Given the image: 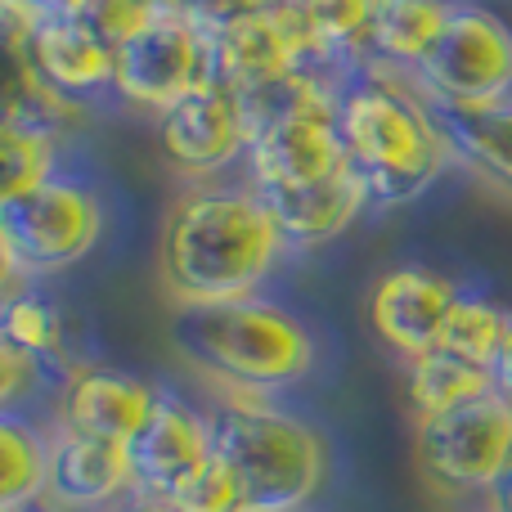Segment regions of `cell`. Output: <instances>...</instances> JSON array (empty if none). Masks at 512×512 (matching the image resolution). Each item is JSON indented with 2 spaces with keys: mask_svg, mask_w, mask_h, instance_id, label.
I'll return each instance as SVG.
<instances>
[{
  "mask_svg": "<svg viewBox=\"0 0 512 512\" xmlns=\"http://www.w3.org/2000/svg\"><path fill=\"white\" fill-rule=\"evenodd\" d=\"M490 387H495L499 400L512 405V319H508V333H504V342H499L495 360H490Z\"/></svg>",
  "mask_w": 512,
  "mask_h": 512,
  "instance_id": "4dcf8cb0",
  "label": "cell"
},
{
  "mask_svg": "<svg viewBox=\"0 0 512 512\" xmlns=\"http://www.w3.org/2000/svg\"><path fill=\"white\" fill-rule=\"evenodd\" d=\"M153 400H158V382L140 378V373L113 369V364H81L54 391L50 405H54V427L126 445L144 427Z\"/></svg>",
  "mask_w": 512,
  "mask_h": 512,
  "instance_id": "9a60e30c",
  "label": "cell"
},
{
  "mask_svg": "<svg viewBox=\"0 0 512 512\" xmlns=\"http://www.w3.org/2000/svg\"><path fill=\"white\" fill-rule=\"evenodd\" d=\"M36 396H41L36 373L27 369L5 342H0V414H5V409H27Z\"/></svg>",
  "mask_w": 512,
  "mask_h": 512,
  "instance_id": "f1b7e54d",
  "label": "cell"
},
{
  "mask_svg": "<svg viewBox=\"0 0 512 512\" xmlns=\"http://www.w3.org/2000/svg\"><path fill=\"white\" fill-rule=\"evenodd\" d=\"M216 68L248 99L297 77L346 81L342 72H333L319 59L315 41H310L306 23L297 14V0H270V5L225 23L216 32Z\"/></svg>",
  "mask_w": 512,
  "mask_h": 512,
  "instance_id": "30bf717a",
  "label": "cell"
},
{
  "mask_svg": "<svg viewBox=\"0 0 512 512\" xmlns=\"http://www.w3.org/2000/svg\"><path fill=\"white\" fill-rule=\"evenodd\" d=\"M212 454L230 468L243 512H306L328 486V441L310 418L265 396H230L212 409Z\"/></svg>",
  "mask_w": 512,
  "mask_h": 512,
  "instance_id": "277c9868",
  "label": "cell"
},
{
  "mask_svg": "<svg viewBox=\"0 0 512 512\" xmlns=\"http://www.w3.org/2000/svg\"><path fill=\"white\" fill-rule=\"evenodd\" d=\"M459 292L463 283H454L450 274L432 270V265H396L369 292L373 337L382 346H391L400 360L432 351L441 342V328L450 319Z\"/></svg>",
  "mask_w": 512,
  "mask_h": 512,
  "instance_id": "4fadbf2b",
  "label": "cell"
},
{
  "mask_svg": "<svg viewBox=\"0 0 512 512\" xmlns=\"http://www.w3.org/2000/svg\"><path fill=\"white\" fill-rule=\"evenodd\" d=\"M418 472L441 495H486L512 463V405L495 391L450 414L418 418Z\"/></svg>",
  "mask_w": 512,
  "mask_h": 512,
  "instance_id": "9c48e42d",
  "label": "cell"
},
{
  "mask_svg": "<svg viewBox=\"0 0 512 512\" xmlns=\"http://www.w3.org/2000/svg\"><path fill=\"white\" fill-rule=\"evenodd\" d=\"M135 495L167 504L198 468L212 463V423L207 409L185 400L176 387H158L144 427L126 441Z\"/></svg>",
  "mask_w": 512,
  "mask_h": 512,
  "instance_id": "7c38bea8",
  "label": "cell"
},
{
  "mask_svg": "<svg viewBox=\"0 0 512 512\" xmlns=\"http://www.w3.org/2000/svg\"><path fill=\"white\" fill-rule=\"evenodd\" d=\"M135 495L131 454L122 441L68 432L50 423V463H45V499L63 512H104L117 499Z\"/></svg>",
  "mask_w": 512,
  "mask_h": 512,
  "instance_id": "2e32d148",
  "label": "cell"
},
{
  "mask_svg": "<svg viewBox=\"0 0 512 512\" xmlns=\"http://www.w3.org/2000/svg\"><path fill=\"white\" fill-rule=\"evenodd\" d=\"M149 14H153L149 0H81V9H77L81 23L95 27V32L104 36L113 50H117V45H122L131 32H140Z\"/></svg>",
  "mask_w": 512,
  "mask_h": 512,
  "instance_id": "83f0119b",
  "label": "cell"
},
{
  "mask_svg": "<svg viewBox=\"0 0 512 512\" xmlns=\"http://www.w3.org/2000/svg\"><path fill=\"white\" fill-rule=\"evenodd\" d=\"M108 203L86 171L63 162L50 180L0 207V248L23 274V283H45L81 265L104 243Z\"/></svg>",
  "mask_w": 512,
  "mask_h": 512,
  "instance_id": "8992f818",
  "label": "cell"
},
{
  "mask_svg": "<svg viewBox=\"0 0 512 512\" xmlns=\"http://www.w3.org/2000/svg\"><path fill=\"white\" fill-rule=\"evenodd\" d=\"M454 0H378L369 32V63L409 77L418 59L432 50Z\"/></svg>",
  "mask_w": 512,
  "mask_h": 512,
  "instance_id": "44dd1931",
  "label": "cell"
},
{
  "mask_svg": "<svg viewBox=\"0 0 512 512\" xmlns=\"http://www.w3.org/2000/svg\"><path fill=\"white\" fill-rule=\"evenodd\" d=\"M27 54H32L36 77L81 113L113 99V45L77 14L32 18Z\"/></svg>",
  "mask_w": 512,
  "mask_h": 512,
  "instance_id": "5bb4252c",
  "label": "cell"
},
{
  "mask_svg": "<svg viewBox=\"0 0 512 512\" xmlns=\"http://www.w3.org/2000/svg\"><path fill=\"white\" fill-rule=\"evenodd\" d=\"M176 355L230 396H283L315 378L319 337L310 319L270 292L176 306L167 319Z\"/></svg>",
  "mask_w": 512,
  "mask_h": 512,
  "instance_id": "3957f363",
  "label": "cell"
},
{
  "mask_svg": "<svg viewBox=\"0 0 512 512\" xmlns=\"http://www.w3.org/2000/svg\"><path fill=\"white\" fill-rule=\"evenodd\" d=\"M288 256L248 176L185 185L162 221L158 270L176 306L265 292Z\"/></svg>",
  "mask_w": 512,
  "mask_h": 512,
  "instance_id": "6da1fadb",
  "label": "cell"
},
{
  "mask_svg": "<svg viewBox=\"0 0 512 512\" xmlns=\"http://www.w3.org/2000/svg\"><path fill=\"white\" fill-rule=\"evenodd\" d=\"M68 162V135L36 122H0V207L23 198Z\"/></svg>",
  "mask_w": 512,
  "mask_h": 512,
  "instance_id": "d4e9b609",
  "label": "cell"
},
{
  "mask_svg": "<svg viewBox=\"0 0 512 512\" xmlns=\"http://www.w3.org/2000/svg\"><path fill=\"white\" fill-rule=\"evenodd\" d=\"M14 512H63V508H54L50 499L41 495V499H32V504H23V508H14Z\"/></svg>",
  "mask_w": 512,
  "mask_h": 512,
  "instance_id": "d590c367",
  "label": "cell"
},
{
  "mask_svg": "<svg viewBox=\"0 0 512 512\" xmlns=\"http://www.w3.org/2000/svg\"><path fill=\"white\" fill-rule=\"evenodd\" d=\"M27 18H54V14H77L81 0H5Z\"/></svg>",
  "mask_w": 512,
  "mask_h": 512,
  "instance_id": "1f68e13d",
  "label": "cell"
},
{
  "mask_svg": "<svg viewBox=\"0 0 512 512\" xmlns=\"http://www.w3.org/2000/svg\"><path fill=\"white\" fill-rule=\"evenodd\" d=\"M261 5H270V0H189L185 9L198 18V23L212 27V32H221L225 23H234V18L252 14V9H261Z\"/></svg>",
  "mask_w": 512,
  "mask_h": 512,
  "instance_id": "f546056e",
  "label": "cell"
},
{
  "mask_svg": "<svg viewBox=\"0 0 512 512\" xmlns=\"http://www.w3.org/2000/svg\"><path fill=\"white\" fill-rule=\"evenodd\" d=\"M212 77H221L216 32L189 9H153L140 32L113 50V99L153 117L203 90Z\"/></svg>",
  "mask_w": 512,
  "mask_h": 512,
  "instance_id": "ba28073f",
  "label": "cell"
},
{
  "mask_svg": "<svg viewBox=\"0 0 512 512\" xmlns=\"http://www.w3.org/2000/svg\"><path fill=\"white\" fill-rule=\"evenodd\" d=\"M490 369L486 364H472L463 355H450L441 346L405 360V396L414 418H436L450 414L459 405H472V400L490 396Z\"/></svg>",
  "mask_w": 512,
  "mask_h": 512,
  "instance_id": "7402d4cb",
  "label": "cell"
},
{
  "mask_svg": "<svg viewBox=\"0 0 512 512\" xmlns=\"http://www.w3.org/2000/svg\"><path fill=\"white\" fill-rule=\"evenodd\" d=\"M18 283H23V274L14 270V261H9L5 248H0V306H5V297L18 288Z\"/></svg>",
  "mask_w": 512,
  "mask_h": 512,
  "instance_id": "e575fe53",
  "label": "cell"
},
{
  "mask_svg": "<svg viewBox=\"0 0 512 512\" xmlns=\"http://www.w3.org/2000/svg\"><path fill=\"white\" fill-rule=\"evenodd\" d=\"M171 512H243V499H239V486H234L230 468L212 454L207 468H198L176 495L167 499Z\"/></svg>",
  "mask_w": 512,
  "mask_h": 512,
  "instance_id": "4316f807",
  "label": "cell"
},
{
  "mask_svg": "<svg viewBox=\"0 0 512 512\" xmlns=\"http://www.w3.org/2000/svg\"><path fill=\"white\" fill-rule=\"evenodd\" d=\"M481 508H486V512H512V463L504 468V477H499L495 486L481 495Z\"/></svg>",
  "mask_w": 512,
  "mask_h": 512,
  "instance_id": "d6a6232c",
  "label": "cell"
},
{
  "mask_svg": "<svg viewBox=\"0 0 512 512\" xmlns=\"http://www.w3.org/2000/svg\"><path fill=\"white\" fill-rule=\"evenodd\" d=\"M297 14L319 59L333 72L351 77L355 68H369V32L378 0H297Z\"/></svg>",
  "mask_w": 512,
  "mask_h": 512,
  "instance_id": "603a6c76",
  "label": "cell"
},
{
  "mask_svg": "<svg viewBox=\"0 0 512 512\" xmlns=\"http://www.w3.org/2000/svg\"><path fill=\"white\" fill-rule=\"evenodd\" d=\"M508 319H512V310L499 306L490 292L463 288L459 301H454V310H450V319H445L441 342L436 346L490 369V360H495L499 342H504V333H508Z\"/></svg>",
  "mask_w": 512,
  "mask_h": 512,
  "instance_id": "484cf974",
  "label": "cell"
},
{
  "mask_svg": "<svg viewBox=\"0 0 512 512\" xmlns=\"http://www.w3.org/2000/svg\"><path fill=\"white\" fill-rule=\"evenodd\" d=\"M149 5H153V9H185L189 0H149Z\"/></svg>",
  "mask_w": 512,
  "mask_h": 512,
  "instance_id": "8d00e7d4",
  "label": "cell"
},
{
  "mask_svg": "<svg viewBox=\"0 0 512 512\" xmlns=\"http://www.w3.org/2000/svg\"><path fill=\"white\" fill-rule=\"evenodd\" d=\"M0 342L36 373V382H41V391L50 400L81 364H90L72 346L68 310L50 292H41V283H18L5 297V306H0Z\"/></svg>",
  "mask_w": 512,
  "mask_h": 512,
  "instance_id": "e0dca14e",
  "label": "cell"
},
{
  "mask_svg": "<svg viewBox=\"0 0 512 512\" xmlns=\"http://www.w3.org/2000/svg\"><path fill=\"white\" fill-rule=\"evenodd\" d=\"M252 140V113L239 86L225 77H212L203 90L185 95L158 113V149L189 185L198 180L243 176Z\"/></svg>",
  "mask_w": 512,
  "mask_h": 512,
  "instance_id": "8fae6325",
  "label": "cell"
},
{
  "mask_svg": "<svg viewBox=\"0 0 512 512\" xmlns=\"http://www.w3.org/2000/svg\"><path fill=\"white\" fill-rule=\"evenodd\" d=\"M50 463V427L36 423L32 409L0 414V512H14L45 495Z\"/></svg>",
  "mask_w": 512,
  "mask_h": 512,
  "instance_id": "cb8c5ba5",
  "label": "cell"
},
{
  "mask_svg": "<svg viewBox=\"0 0 512 512\" xmlns=\"http://www.w3.org/2000/svg\"><path fill=\"white\" fill-rule=\"evenodd\" d=\"M337 90L342 81L297 77L265 95H243L252 113L243 176L252 189L315 185V180L346 171L342 131H337Z\"/></svg>",
  "mask_w": 512,
  "mask_h": 512,
  "instance_id": "5b68a950",
  "label": "cell"
},
{
  "mask_svg": "<svg viewBox=\"0 0 512 512\" xmlns=\"http://www.w3.org/2000/svg\"><path fill=\"white\" fill-rule=\"evenodd\" d=\"M27 27L32 18L0 0V122H36L59 135H72L86 122V113L59 99L36 77L32 54H27Z\"/></svg>",
  "mask_w": 512,
  "mask_h": 512,
  "instance_id": "d6986e66",
  "label": "cell"
},
{
  "mask_svg": "<svg viewBox=\"0 0 512 512\" xmlns=\"http://www.w3.org/2000/svg\"><path fill=\"white\" fill-rule=\"evenodd\" d=\"M337 131L346 171L369 212H400L418 203L454 167L432 104L409 86V77L373 63L355 68L337 90Z\"/></svg>",
  "mask_w": 512,
  "mask_h": 512,
  "instance_id": "7a4b0ae2",
  "label": "cell"
},
{
  "mask_svg": "<svg viewBox=\"0 0 512 512\" xmlns=\"http://www.w3.org/2000/svg\"><path fill=\"white\" fill-rule=\"evenodd\" d=\"M270 212L279 239L288 243V252H315L337 243L369 207H364L360 185L351 180V171H337L315 185H292V189H256Z\"/></svg>",
  "mask_w": 512,
  "mask_h": 512,
  "instance_id": "ac0fdd59",
  "label": "cell"
},
{
  "mask_svg": "<svg viewBox=\"0 0 512 512\" xmlns=\"http://www.w3.org/2000/svg\"><path fill=\"white\" fill-rule=\"evenodd\" d=\"M432 108H490L512 99V18L490 0H454L432 50L409 68Z\"/></svg>",
  "mask_w": 512,
  "mask_h": 512,
  "instance_id": "52a82bcc",
  "label": "cell"
},
{
  "mask_svg": "<svg viewBox=\"0 0 512 512\" xmlns=\"http://www.w3.org/2000/svg\"><path fill=\"white\" fill-rule=\"evenodd\" d=\"M104 512H171L167 504H158V499H144V495H126V499H117L113 508H104Z\"/></svg>",
  "mask_w": 512,
  "mask_h": 512,
  "instance_id": "836d02e7",
  "label": "cell"
},
{
  "mask_svg": "<svg viewBox=\"0 0 512 512\" xmlns=\"http://www.w3.org/2000/svg\"><path fill=\"white\" fill-rule=\"evenodd\" d=\"M454 167L512 198V99L490 108H432Z\"/></svg>",
  "mask_w": 512,
  "mask_h": 512,
  "instance_id": "ffe728a7",
  "label": "cell"
}]
</instances>
